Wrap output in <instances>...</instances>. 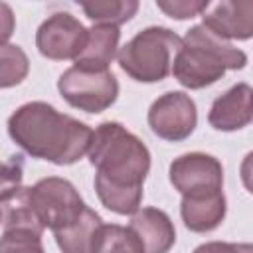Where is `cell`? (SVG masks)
I'll use <instances>...</instances> for the list:
<instances>
[{"instance_id":"obj_2","label":"cell","mask_w":253,"mask_h":253,"mask_svg":"<svg viewBox=\"0 0 253 253\" xmlns=\"http://www.w3.org/2000/svg\"><path fill=\"white\" fill-rule=\"evenodd\" d=\"M12 140L34 158L59 166L77 162L89 154L95 130L85 123L59 113L43 101H32L18 107L8 119Z\"/></svg>"},{"instance_id":"obj_22","label":"cell","mask_w":253,"mask_h":253,"mask_svg":"<svg viewBox=\"0 0 253 253\" xmlns=\"http://www.w3.org/2000/svg\"><path fill=\"white\" fill-rule=\"evenodd\" d=\"M239 174H241V182L247 188V192L253 194V150L243 158L241 168H239Z\"/></svg>"},{"instance_id":"obj_11","label":"cell","mask_w":253,"mask_h":253,"mask_svg":"<svg viewBox=\"0 0 253 253\" xmlns=\"http://www.w3.org/2000/svg\"><path fill=\"white\" fill-rule=\"evenodd\" d=\"M253 119V87L237 83L217 97L210 109L208 123L215 130H239Z\"/></svg>"},{"instance_id":"obj_15","label":"cell","mask_w":253,"mask_h":253,"mask_svg":"<svg viewBox=\"0 0 253 253\" xmlns=\"http://www.w3.org/2000/svg\"><path fill=\"white\" fill-rule=\"evenodd\" d=\"M103 225L99 213H95L91 208L83 211V215L65 231L55 233V243L63 253H91V243L95 237V231Z\"/></svg>"},{"instance_id":"obj_10","label":"cell","mask_w":253,"mask_h":253,"mask_svg":"<svg viewBox=\"0 0 253 253\" xmlns=\"http://www.w3.org/2000/svg\"><path fill=\"white\" fill-rule=\"evenodd\" d=\"M206 28L223 40L253 38V0H225L204 14Z\"/></svg>"},{"instance_id":"obj_14","label":"cell","mask_w":253,"mask_h":253,"mask_svg":"<svg viewBox=\"0 0 253 253\" xmlns=\"http://www.w3.org/2000/svg\"><path fill=\"white\" fill-rule=\"evenodd\" d=\"M119 38L121 32L117 26H105V24H95L89 30V40L83 49V53L75 59L79 63L87 65H97V67H109V63L119 55Z\"/></svg>"},{"instance_id":"obj_8","label":"cell","mask_w":253,"mask_h":253,"mask_svg":"<svg viewBox=\"0 0 253 253\" xmlns=\"http://www.w3.org/2000/svg\"><path fill=\"white\" fill-rule=\"evenodd\" d=\"M198 123L196 103L182 91H168L148 109V125L152 132L164 140L180 142L188 138Z\"/></svg>"},{"instance_id":"obj_4","label":"cell","mask_w":253,"mask_h":253,"mask_svg":"<svg viewBox=\"0 0 253 253\" xmlns=\"http://www.w3.org/2000/svg\"><path fill=\"white\" fill-rule=\"evenodd\" d=\"M180 45L182 38L172 30L150 26L128 40L119 49L117 59L121 69L134 81L156 83L172 71V53L176 55Z\"/></svg>"},{"instance_id":"obj_5","label":"cell","mask_w":253,"mask_h":253,"mask_svg":"<svg viewBox=\"0 0 253 253\" xmlns=\"http://www.w3.org/2000/svg\"><path fill=\"white\" fill-rule=\"evenodd\" d=\"M61 97L75 109L85 113H103L119 95L117 77L109 67H97L75 61L57 79Z\"/></svg>"},{"instance_id":"obj_19","label":"cell","mask_w":253,"mask_h":253,"mask_svg":"<svg viewBox=\"0 0 253 253\" xmlns=\"http://www.w3.org/2000/svg\"><path fill=\"white\" fill-rule=\"evenodd\" d=\"M0 253H43L42 233L30 229L2 231Z\"/></svg>"},{"instance_id":"obj_23","label":"cell","mask_w":253,"mask_h":253,"mask_svg":"<svg viewBox=\"0 0 253 253\" xmlns=\"http://www.w3.org/2000/svg\"><path fill=\"white\" fill-rule=\"evenodd\" d=\"M0 12H2V20H4V30H2V43H8V38L12 34V12L6 4H0Z\"/></svg>"},{"instance_id":"obj_6","label":"cell","mask_w":253,"mask_h":253,"mask_svg":"<svg viewBox=\"0 0 253 253\" xmlns=\"http://www.w3.org/2000/svg\"><path fill=\"white\" fill-rule=\"evenodd\" d=\"M28 194L40 223L43 229H51L53 235L71 227L87 210L75 186L57 176L36 182L28 188Z\"/></svg>"},{"instance_id":"obj_13","label":"cell","mask_w":253,"mask_h":253,"mask_svg":"<svg viewBox=\"0 0 253 253\" xmlns=\"http://www.w3.org/2000/svg\"><path fill=\"white\" fill-rule=\"evenodd\" d=\"M180 215L184 225L196 233L213 231L225 217L223 192H211L202 196H182Z\"/></svg>"},{"instance_id":"obj_20","label":"cell","mask_w":253,"mask_h":253,"mask_svg":"<svg viewBox=\"0 0 253 253\" xmlns=\"http://www.w3.org/2000/svg\"><path fill=\"white\" fill-rule=\"evenodd\" d=\"M158 10H162L166 16L176 18V20H186V18H194L200 16L202 12L208 10L210 2L206 0H170V2H156Z\"/></svg>"},{"instance_id":"obj_9","label":"cell","mask_w":253,"mask_h":253,"mask_svg":"<svg viewBox=\"0 0 253 253\" xmlns=\"http://www.w3.org/2000/svg\"><path fill=\"white\" fill-rule=\"evenodd\" d=\"M170 182L182 196L221 192L223 168L219 160L204 152H188L170 164Z\"/></svg>"},{"instance_id":"obj_7","label":"cell","mask_w":253,"mask_h":253,"mask_svg":"<svg viewBox=\"0 0 253 253\" xmlns=\"http://www.w3.org/2000/svg\"><path fill=\"white\" fill-rule=\"evenodd\" d=\"M89 40V30L69 12H55L51 14L36 34L38 51L55 61L63 59H77Z\"/></svg>"},{"instance_id":"obj_12","label":"cell","mask_w":253,"mask_h":253,"mask_svg":"<svg viewBox=\"0 0 253 253\" xmlns=\"http://www.w3.org/2000/svg\"><path fill=\"white\" fill-rule=\"evenodd\" d=\"M128 227L138 235L146 253H168L176 241V229L168 213L156 208L138 210Z\"/></svg>"},{"instance_id":"obj_3","label":"cell","mask_w":253,"mask_h":253,"mask_svg":"<svg viewBox=\"0 0 253 253\" xmlns=\"http://www.w3.org/2000/svg\"><path fill=\"white\" fill-rule=\"evenodd\" d=\"M247 55L231 42L219 38L204 24L192 26L174 55L172 73L188 89H204L225 75L227 69H243Z\"/></svg>"},{"instance_id":"obj_16","label":"cell","mask_w":253,"mask_h":253,"mask_svg":"<svg viewBox=\"0 0 253 253\" xmlns=\"http://www.w3.org/2000/svg\"><path fill=\"white\" fill-rule=\"evenodd\" d=\"M91 253H146L142 241L130 227L103 223L93 237Z\"/></svg>"},{"instance_id":"obj_1","label":"cell","mask_w":253,"mask_h":253,"mask_svg":"<svg viewBox=\"0 0 253 253\" xmlns=\"http://www.w3.org/2000/svg\"><path fill=\"white\" fill-rule=\"evenodd\" d=\"M89 162L97 170L95 190L103 206L119 215H134L150 170V152L144 142L121 123L107 121L95 128Z\"/></svg>"},{"instance_id":"obj_21","label":"cell","mask_w":253,"mask_h":253,"mask_svg":"<svg viewBox=\"0 0 253 253\" xmlns=\"http://www.w3.org/2000/svg\"><path fill=\"white\" fill-rule=\"evenodd\" d=\"M194 253H253V243H225L210 241L194 249Z\"/></svg>"},{"instance_id":"obj_18","label":"cell","mask_w":253,"mask_h":253,"mask_svg":"<svg viewBox=\"0 0 253 253\" xmlns=\"http://www.w3.org/2000/svg\"><path fill=\"white\" fill-rule=\"evenodd\" d=\"M28 67H30L28 57L20 45L2 43V49H0V85L4 89L18 85L28 75Z\"/></svg>"},{"instance_id":"obj_17","label":"cell","mask_w":253,"mask_h":253,"mask_svg":"<svg viewBox=\"0 0 253 253\" xmlns=\"http://www.w3.org/2000/svg\"><path fill=\"white\" fill-rule=\"evenodd\" d=\"M81 8L89 20L119 28L121 24L128 22L136 14L138 2L136 0H93V2H83Z\"/></svg>"}]
</instances>
